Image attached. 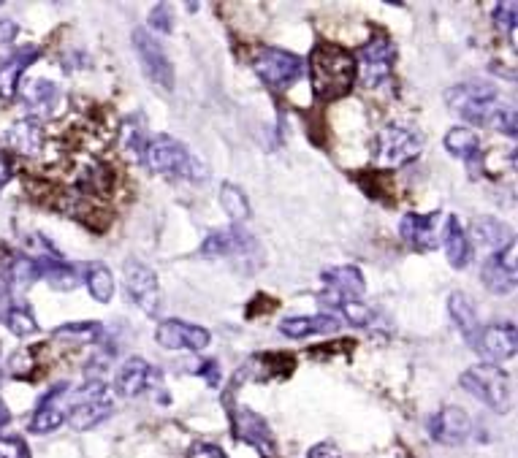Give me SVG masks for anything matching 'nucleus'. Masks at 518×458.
Instances as JSON below:
<instances>
[{
	"label": "nucleus",
	"instance_id": "35",
	"mask_svg": "<svg viewBox=\"0 0 518 458\" xmlns=\"http://www.w3.org/2000/svg\"><path fill=\"white\" fill-rule=\"evenodd\" d=\"M9 285H14V288H30L33 282L38 280V266L33 258H17V261L11 263L9 269Z\"/></svg>",
	"mask_w": 518,
	"mask_h": 458
},
{
	"label": "nucleus",
	"instance_id": "22",
	"mask_svg": "<svg viewBox=\"0 0 518 458\" xmlns=\"http://www.w3.org/2000/svg\"><path fill=\"white\" fill-rule=\"evenodd\" d=\"M342 328L340 318H334L329 312L321 315H302V318H285L280 323V334L288 339L315 337V334H337Z\"/></svg>",
	"mask_w": 518,
	"mask_h": 458
},
{
	"label": "nucleus",
	"instance_id": "47",
	"mask_svg": "<svg viewBox=\"0 0 518 458\" xmlns=\"http://www.w3.org/2000/svg\"><path fill=\"white\" fill-rule=\"evenodd\" d=\"M9 421H11L9 407H6V402L0 399V431H3V426H6V423H9Z\"/></svg>",
	"mask_w": 518,
	"mask_h": 458
},
{
	"label": "nucleus",
	"instance_id": "9",
	"mask_svg": "<svg viewBox=\"0 0 518 458\" xmlns=\"http://www.w3.org/2000/svg\"><path fill=\"white\" fill-rule=\"evenodd\" d=\"M396 63V47L386 33H372L367 44L361 47L356 71L364 87H380L386 82Z\"/></svg>",
	"mask_w": 518,
	"mask_h": 458
},
{
	"label": "nucleus",
	"instance_id": "20",
	"mask_svg": "<svg viewBox=\"0 0 518 458\" xmlns=\"http://www.w3.org/2000/svg\"><path fill=\"white\" fill-rule=\"evenodd\" d=\"M38 266V280H47V285L52 290H60V293H68V290L79 288L82 282V272L66 263L60 255H44V258H36Z\"/></svg>",
	"mask_w": 518,
	"mask_h": 458
},
{
	"label": "nucleus",
	"instance_id": "30",
	"mask_svg": "<svg viewBox=\"0 0 518 458\" xmlns=\"http://www.w3.org/2000/svg\"><path fill=\"white\" fill-rule=\"evenodd\" d=\"M82 280H85L90 296H93L98 304H109V301H112L114 277H112V269H109L106 263H90Z\"/></svg>",
	"mask_w": 518,
	"mask_h": 458
},
{
	"label": "nucleus",
	"instance_id": "17",
	"mask_svg": "<svg viewBox=\"0 0 518 458\" xmlns=\"http://www.w3.org/2000/svg\"><path fill=\"white\" fill-rule=\"evenodd\" d=\"M253 250L255 239L239 225L226 228V231H215L201 244V255L204 258H234V255H247L253 253Z\"/></svg>",
	"mask_w": 518,
	"mask_h": 458
},
{
	"label": "nucleus",
	"instance_id": "40",
	"mask_svg": "<svg viewBox=\"0 0 518 458\" xmlns=\"http://www.w3.org/2000/svg\"><path fill=\"white\" fill-rule=\"evenodd\" d=\"M147 22H150L152 30H161V33H171V28H174V17H171V6H169V3H158V6H152Z\"/></svg>",
	"mask_w": 518,
	"mask_h": 458
},
{
	"label": "nucleus",
	"instance_id": "5",
	"mask_svg": "<svg viewBox=\"0 0 518 458\" xmlns=\"http://www.w3.org/2000/svg\"><path fill=\"white\" fill-rule=\"evenodd\" d=\"M445 103L472 125L489 128L491 114L497 109V87L486 79H467V82L453 85L445 93Z\"/></svg>",
	"mask_w": 518,
	"mask_h": 458
},
{
	"label": "nucleus",
	"instance_id": "15",
	"mask_svg": "<svg viewBox=\"0 0 518 458\" xmlns=\"http://www.w3.org/2000/svg\"><path fill=\"white\" fill-rule=\"evenodd\" d=\"M161 377L163 374L150 361H144L142 356H131L114 377V393H120L123 399H136L150 391L155 383H161Z\"/></svg>",
	"mask_w": 518,
	"mask_h": 458
},
{
	"label": "nucleus",
	"instance_id": "8",
	"mask_svg": "<svg viewBox=\"0 0 518 458\" xmlns=\"http://www.w3.org/2000/svg\"><path fill=\"white\" fill-rule=\"evenodd\" d=\"M131 38L144 76H147L155 87H161V90L171 93V90H174V66H171L166 49L161 47V41L152 36L150 30L144 28L133 30Z\"/></svg>",
	"mask_w": 518,
	"mask_h": 458
},
{
	"label": "nucleus",
	"instance_id": "3",
	"mask_svg": "<svg viewBox=\"0 0 518 458\" xmlns=\"http://www.w3.org/2000/svg\"><path fill=\"white\" fill-rule=\"evenodd\" d=\"M459 385L500 415H505L513 407V385H510L508 374L502 372L497 364L470 366L459 377Z\"/></svg>",
	"mask_w": 518,
	"mask_h": 458
},
{
	"label": "nucleus",
	"instance_id": "6",
	"mask_svg": "<svg viewBox=\"0 0 518 458\" xmlns=\"http://www.w3.org/2000/svg\"><path fill=\"white\" fill-rule=\"evenodd\" d=\"M424 150V136L405 125H386L380 128L372 141V155H375L377 166L383 169H394V166H405L415 160Z\"/></svg>",
	"mask_w": 518,
	"mask_h": 458
},
{
	"label": "nucleus",
	"instance_id": "24",
	"mask_svg": "<svg viewBox=\"0 0 518 458\" xmlns=\"http://www.w3.org/2000/svg\"><path fill=\"white\" fill-rule=\"evenodd\" d=\"M6 144H9L17 155L36 158L38 152L44 150V128H41V122L30 120V117L17 120L9 131H6Z\"/></svg>",
	"mask_w": 518,
	"mask_h": 458
},
{
	"label": "nucleus",
	"instance_id": "2",
	"mask_svg": "<svg viewBox=\"0 0 518 458\" xmlns=\"http://www.w3.org/2000/svg\"><path fill=\"white\" fill-rule=\"evenodd\" d=\"M144 163L150 166L155 174L169 179H190V182H204L207 179V166L193 155V152L182 144V141L171 139V136H158L147 144V155Z\"/></svg>",
	"mask_w": 518,
	"mask_h": 458
},
{
	"label": "nucleus",
	"instance_id": "36",
	"mask_svg": "<svg viewBox=\"0 0 518 458\" xmlns=\"http://www.w3.org/2000/svg\"><path fill=\"white\" fill-rule=\"evenodd\" d=\"M340 312H345V320H348L350 326L356 328H364L372 323V318H375V312L369 307H364L361 301H342Z\"/></svg>",
	"mask_w": 518,
	"mask_h": 458
},
{
	"label": "nucleus",
	"instance_id": "26",
	"mask_svg": "<svg viewBox=\"0 0 518 458\" xmlns=\"http://www.w3.org/2000/svg\"><path fill=\"white\" fill-rule=\"evenodd\" d=\"M60 103V87L49 79H33L30 85H25V106H28L30 120H44L55 112Z\"/></svg>",
	"mask_w": 518,
	"mask_h": 458
},
{
	"label": "nucleus",
	"instance_id": "14",
	"mask_svg": "<svg viewBox=\"0 0 518 458\" xmlns=\"http://www.w3.org/2000/svg\"><path fill=\"white\" fill-rule=\"evenodd\" d=\"M472 350L478 356L486 358V364H497L505 358L516 356L518 337L513 323H497V326H486L478 331V337L472 339Z\"/></svg>",
	"mask_w": 518,
	"mask_h": 458
},
{
	"label": "nucleus",
	"instance_id": "11",
	"mask_svg": "<svg viewBox=\"0 0 518 458\" xmlns=\"http://www.w3.org/2000/svg\"><path fill=\"white\" fill-rule=\"evenodd\" d=\"M516 242L510 239V244L500 247L497 253H491L486 258L481 269V282L491 293L497 296H505V293H513L516 290V280H518V269H516Z\"/></svg>",
	"mask_w": 518,
	"mask_h": 458
},
{
	"label": "nucleus",
	"instance_id": "18",
	"mask_svg": "<svg viewBox=\"0 0 518 458\" xmlns=\"http://www.w3.org/2000/svg\"><path fill=\"white\" fill-rule=\"evenodd\" d=\"M68 391V383H57L52 391L41 396L33 418H30V431L33 434H49V431L60 429V423L66 421V412H63V393Z\"/></svg>",
	"mask_w": 518,
	"mask_h": 458
},
{
	"label": "nucleus",
	"instance_id": "10",
	"mask_svg": "<svg viewBox=\"0 0 518 458\" xmlns=\"http://www.w3.org/2000/svg\"><path fill=\"white\" fill-rule=\"evenodd\" d=\"M123 282L128 299L142 309L147 318L161 315V288H158V277L147 263L139 258H128L123 266Z\"/></svg>",
	"mask_w": 518,
	"mask_h": 458
},
{
	"label": "nucleus",
	"instance_id": "19",
	"mask_svg": "<svg viewBox=\"0 0 518 458\" xmlns=\"http://www.w3.org/2000/svg\"><path fill=\"white\" fill-rule=\"evenodd\" d=\"M443 247H445V258L451 263L456 272L467 269L472 261V244L470 236L464 231V225L459 223V217L448 215L443 225Z\"/></svg>",
	"mask_w": 518,
	"mask_h": 458
},
{
	"label": "nucleus",
	"instance_id": "13",
	"mask_svg": "<svg viewBox=\"0 0 518 458\" xmlns=\"http://www.w3.org/2000/svg\"><path fill=\"white\" fill-rule=\"evenodd\" d=\"M155 342L166 350H193L201 353L204 347H209L212 337L207 328L193 326L188 320H161L155 328Z\"/></svg>",
	"mask_w": 518,
	"mask_h": 458
},
{
	"label": "nucleus",
	"instance_id": "4",
	"mask_svg": "<svg viewBox=\"0 0 518 458\" xmlns=\"http://www.w3.org/2000/svg\"><path fill=\"white\" fill-rule=\"evenodd\" d=\"M114 412V391L104 380H87L82 388H76L71 396V407L66 412V421L71 429L90 431L98 423H104Z\"/></svg>",
	"mask_w": 518,
	"mask_h": 458
},
{
	"label": "nucleus",
	"instance_id": "34",
	"mask_svg": "<svg viewBox=\"0 0 518 458\" xmlns=\"http://www.w3.org/2000/svg\"><path fill=\"white\" fill-rule=\"evenodd\" d=\"M475 236L486 242L489 247L494 250H500L508 244V228L500 223V220H494V217H481V220H475Z\"/></svg>",
	"mask_w": 518,
	"mask_h": 458
},
{
	"label": "nucleus",
	"instance_id": "42",
	"mask_svg": "<svg viewBox=\"0 0 518 458\" xmlns=\"http://www.w3.org/2000/svg\"><path fill=\"white\" fill-rule=\"evenodd\" d=\"M307 458H342V453L334 442H321V445H315V448L307 453Z\"/></svg>",
	"mask_w": 518,
	"mask_h": 458
},
{
	"label": "nucleus",
	"instance_id": "46",
	"mask_svg": "<svg viewBox=\"0 0 518 458\" xmlns=\"http://www.w3.org/2000/svg\"><path fill=\"white\" fill-rule=\"evenodd\" d=\"M0 30H3V33H0V41H11V38L17 36V28H14L11 22H3V25H0Z\"/></svg>",
	"mask_w": 518,
	"mask_h": 458
},
{
	"label": "nucleus",
	"instance_id": "1",
	"mask_svg": "<svg viewBox=\"0 0 518 458\" xmlns=\"http://www.w3.org/2000/svg\"><path fill=\"white\" fill-rule=\"evenodd\" d=\"M356 57L337 44L318 41L310 55V85L318 101H337L356 85Z\"/></svg>",
	"mask_w": 518,
	"mask_h": 458
},
{
	"label": "nucleus",
	"instance_id": "16",
	"mask_svg": "<svg viewBox=\"0 0 518 458\" xmlns=\"http://www.w3.org/2000/svg\"><path fill=\"white\" fill-rule=\"evenodd\" d=\"M429 434L440 445H462L472 434L470 415L462 407H443L429 418Z\"/></svg>",
	"mask_w": 518,
	"mask_h": 458
},
{
	"label": "nucleus",
	"instance_id": "29",
	"mask_svg": "<svg viewBox=\"0 0 518 458\" xmlns=\"http://www.w3.org/2000/svg\"><path fill=\"white\" fill-rule=\"evenodd\" d=\"M445 150L451 152L453 158L472 163L481 158V139L470 128H451L445 133Z\"/></svg>",
	"mask_w": 518,
	"mask_h": 458
},
{
	"label": "nucleus",
	"instance_id": "33",
	"mask_svg": "<svg viewBox=\"0 0 518 458\" xmlns=\"http://www.w3.org/2000/svg\"><path fill=\"white\" fill-rule=\"evenodd\" d=\"M3 323L9 326V331L14 337H33L38 331L36 315H33V309L25 307V304H14V307H9Z\"/></svg>",
	"mask_w": 518,
	"mask_h": 458
},
{
	"label": "nucleus",
	"instance_id": "32",
	"mask_svg": "<svg viewBox=\"0 0 518 458\" xmlns=\"http://www.w3.org/2000/svg\"><path fill=\"white\" fill-rule=\"evenodd\" d=\"M220 206H223V212H226L234 223H242V220L250 217V201H247V196L242 193V187L231 185V182H226V185L220 187Z\"/></svg>",
	"mask_w": 518,
	"mask_h": 458
},
{
	"label": "nucleus",
	"instance_id": "37",
	"mask_svg": "<svg viewBox=\"0 0 518 458\" xmlns=\"http://www.w3.org/2000/svg\"><path fill=\"white\" fill-rule=\"evenodd\" d=\"M489 128L505 133L508 139H516V112H513V109H505V106H497L494 114H491Z\"/></svg>",
	"mask_w": 518,
	"mask_h": 458
},
{
	"label": "nucleus",
	"instance_id": "23",
	"mask_svg": "<svg viewBox=\"0 0 518 458\" xmlns=\"http://www.w3.org/2000/svg\"><path fill=\"white\" fill-rule=\"evenodd\" d=\"M321 280L329 285L331 293H337L345 301H358L367 290V280L356 266H334V269H323Z\"/></svg>",
	"mask_w": 518,
	"mask_h": 458
},
{
	"label": "nucleus",
	"instance_id": "21",
	"mask_svg": "<svg viewBox=\"0 0 518 458\" xmlns=\"http://www.w3.org/2000/svg\"><path fill=\"white\" fill-rule=\"evenodd\" d=\"M36 60L38 47H22L17 49V52H11L9 60L0 66V98H3V101H11V98L17 95L22 74H25Z\"/></svg>",
	"mask_w": 518,
	"mask_h": 458
},
{
	"label": "nucleus",
	"instance_id": "39",
	"mask_svg": "<svg viewBox=\"0 0 518 458\" xmlns=\"http://www.w3.org/2000/svg\"><path fill=\"white\" fill-rule=\"evenodd\" d=\"M518 6L516 3H497V9H494V22H497V28L502 33H516V17H518Z\"/></svg>",
	"mask_w": 518,
	"mask_h": 458
},
{
	"label": "nucleus",
	"instance_id": "27",
	"mask_svg": "<svg viewBox=\"0 0 518 458\" xmlns=\"http://www.w3.org/2000/svg\"><path fill=\"white\" fill-rule=\"evenodd\" d=\"M448 312H451V320L456 323V328L462 331V337L467 339V345H472V339L478 337V331H481V323H478V312L472 307V301L459 293V290H453L451 296H448Z\"/></svg>",
	"mask_w": 518,
	"mask_h": 458
},
{
	"label": "nucleus",
	"instance_id": "44",
	"mask_svg": "<svg viewBox=\"0 0 518 458\" xmlns=\"http://www.w3.org/2000/svg\"><path fill=\"white\" fill-rule=\"evenodd\" d=\"M9 280L6 277H0V320L6 318V312H9L11 301H9Z\"/></svg>",
	"mask_w": 518,
	"mask_h": 458
},
{
	"label": "nucleus",
	"instance_id": "31",
	"mask_svg": "<svg viewBox=\"0 0 518 458\" xmlns=\"http://www.w3.org/2000/svg\"><path fill=\"white\" fill-rule=\"evenodd\" d=\"M55 339H63V342H74V345H95L104 339V326L101 323H93V320H85V323H66L55 331Z\"/></svg>",
	"mask_w": 518,
	"mask_h": 458
},
{
	"label": "nucleus",
	"instance_id": "38",
	"mask_svg": "<svg viewBox=\"0 0 518 458\" xmlns=\"http://www.w3.org/2000/svg\"><path fill=\"white\" fill-rule=\"evenodd\" d=\"M0 458H33L28 442L17 434H0Z\"/></svg>",
	"mask_w": 518,
	"mask_h": 458
},
{
	"label": "nucleus",
	"instance_id": "41",
	"mask_svg": "<svg viewBox=\"0 0 518 458\" xmlns=\"http://www.w3.org/2000/svg\"><path fill=\"white\" fill-rule=\"evenodd\" d=\"M185 458H228V456L223 453V448H217V445H212V442H196V445L188 450V456Z\"/></svg>",
	"mask_w": 518,
	"mask_h": 458
},
{
	"label": "nucleus",
	"instance_id": "45",
	"mask_svg": "<svg viewBox=\"0 0 518 458\" xmlns=\"http://www.w3.org/2000/svg\"><path fill=\"white\" fill-rule=\"evenodd\" d=\"M9 179H11V163H9V158L0 152V193H3V187H6Z\"/></svg>",
	"mask_w": 518,
	"mask_h": 458
},
{
	"label": "nucleus",
	"instance_id": "12",
	"mask_svg": "<svg viewBox=\"0 0 518 458\" xmlns=\"http://www.w3.org/2000/svg\"><path fill=\"white\" fill-rule=\"evenodd\" d=\"M231 421H234L236 440L247 442L250 448L261 453V458H277V445H274L272 429H269V423L258 412H253L250 407H236Z\"/></svg>",
	"mask_w": 518,
	"mask_h": 458
},
{
	"label": "nucleus",
	"instance_id": "7",
	"mask_svg": "<svg viewBox=\"0 0 518 458\" xmlns=\"http://www.w3.org/2000/svg\"><path fill=\"white\" fill-rule=\"evenodd\" d=\"M250 66H253V71L264 85L283 90V87L293 85L302 76L304 60L299 55H293V52H285V49L264 47L250 57Z\"/></svg>",
	"mask_w": 518,
	"mask_h": 458
},
{
	"label": "nucleus",
	"instance_id": "25",
	"mask_svg": "<svg viewBox=\"0 0 518 458\" xmlns=\"http://www.w3.org/2000/svg\"><path fill=\"white\" fill-rule=\"evenodd\" d=\"M437 215H410L402 217L399 223V236L405 239L413 250H434L437 247Z\"/></svg>",
	"mask_w": 518,
	"mask_h": 458
},
{
	"label": "nucleus",
	"instance_id": "28",
	"mask_svg": "<svg viewBox=\"0 0 518 458\" xmlns=\"http://www.w3.org/2000/svg\"><path fill=\"white\" fill-rule=\"evenodd\" d=\"M147 128H144L142 117H128L120 125V147H123L125 155H131L136 163H144V155H147Z\"/></svg>",
	"mask_w": 518,
	"mask_h": 458
},
{
	"label": "nucleus",
	"instance_id": "43",
	"mask_svg": "<svg viewBox=\"0 0 518 458\" xmlns=\"http://www.w3.org/2000/svg\"><path fill=\"white\" fill-rule=\"evenodd\" d=\"M196 374H201V377H207L209 385L220 383V369H217L215 361H204V364H201L196 369Z\"/></svg>",
	"mask_w": 518,
	"mask_h": 458
}]
</instances>
